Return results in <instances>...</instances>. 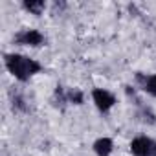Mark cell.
Listing matches in <instances>:
<instances>
[{
    "mask_svg": "<svg viewBox=\"0 0 156 156\" xmlns=\"http://www.w3.org/2000/svg\"><path fill=\"white\" fill-rule=\"evenodd\" d=\"M4 66L19 83H28L42 72V64L22 53H4Z\"/></svg>",
    "mask_w": 156,
    "mask_h": 156,
    "instance_id": "1",
    "label": "cell"
},
{
    "mask_svg": "<svg viewBox=\"0 0 156 156\" xmlns=\"http://www.w3.org/2000/svg\"><path fill=\"white\" fill-rule=\"evenodd\" d=\"M13 42H15V44H19V46L39 48V46H44V44H46V37H44L39 30L26 28V30H20L19 33H15Z\"/></svg>",
    "mask_w": 156,
    "mask_h": 156,
    "instance_id": "2",
    "label": "cell"
},
{
    "mask_svg": "<svg viewBox=\"0 0 156 156\" xmlns=\"http://www.w3.org/2000/svg\"><path fill=\"white\" fill-rule=\"evenodd\" d=\"M92 101L101 114H108L114 108V105L118 103L116 96L107 88H94L92 90Z\"/></svg>",
    "mask_w": 156,
    "mask_h": 156,
    "instance_id": "3",
    "label": "cell"
},
{
    "mask_svg": "<svg viewBox=\"0 0 156 156\" xmlns=\"http://www.w3.org/2000/svg\"><path fill=\"white\" fill-rule=\"evenodd\" d=\"M132 156H156V140L151 136H136L130 141Z\"/></svg>",
    "mask_w": 156,
    "mask_h": 156,
    "instance_id": "4",
    "label": "cell"
},
{
    "mask_svg": "<svg viewBox=\"0 0 156 156\" xmlns=\"http://www.w3.org/2000/svg\"><path fill=\"white\" fill-rule=\"evenodd\" d=\"M136 85L149 96L156 98V73H143V72H136L134 75Z\"/></svg>",
    "mask_w": 156,
    "mask_h": 156,
    "instance_id": "5",
    "label": "cell"
},
{
    "mask_svg": "<svg viewBox=\"0 0 156 156\" xmlns=\"http://www.w3.org/2000/svg\"><path fill=\"white\" fill-rule=\"evenodd\" d=\"M92 149H94L96 156H110L112 151H114V141H112V138L103 136V138H98L94 141Z\"/></svg>",
    "mask_w": 156,
    "mask_h": 156,
    "instance_id": "6",
    "label": "cell"
},
{
    "mask_svg": "<svg viewBox=\"0 0 156 156\" xmlns=\"http://www.w3.org/2000/svg\"><path fill=\"white\" fill-rule=\"evenodd\" d=\"M9 101H11V107H13L15 112H28V110H30L24 94H20V92L15 90V88L9 90Z\"/></svg>",
    "mask_w": 156,
    "mask_h": 156,
    "instance_id": "7",
    "label": "cell"
},
{
    "mask_svg": "<svg viewBox=\"0 0 156 156\" xmlns=\"http://www.w3.org/2000/svg\"><path fill=\"white\" fill-rule=\"evenodd\" d=\"M138 105V118L143 121V123H149V125H154L156 123V116H154V112L149 108V107H145V105H141V101H138L136 103Z\"/></svg>",
    "mask_w": 156,
    "mask_h": 156,
    "instance_id": "8",
    "label": "cell"
},
{
    "mask_svg": "<svg viewBox=\"0 0 156 156\" xmlns=\"http://www.w3.org/2000/svg\"><path fill=\"white\" fill-rule=\"evenodd\" d=\"M22 8H24L28 13H31V15L39 17V15H42V13H44V9H46V2H42V0H33V2H22Z\"/></svg>",
    "mask_w": 156,
    "mask_h": 156,
    "instance_id": "9",
    "label": "cell"
},
{
    "mask_svg": "<svg viewBox=\"0 0 156 156\" xmlns=\"http://www.w3.org/2000/svg\"><path fill=\"white\" fill-rule=\"evenodd\" d=\"M66 99L70 105H83L85 103V92L81 88H66Z\"/></svg>",
    "mask_w": 156,
    "mask_h": 156,
    "instance_id": "10",
    "label": "cell"
},
{
    "mask_svg": "<svg viewBox=\"0 0 156 156\" xmlns=\"http://www.w3.org/2000/svg\"><path fill=\"white\" fill-rule=\"evenodd\" d=\"M53 105L57 108H64V105H68V99H66V88L62 85H57L55 87V92H53V98H51Z\"/></svg>",
    "mask_w": 156,
    "mask_h": 156,
    "instance_id": "11",
    "label": "cell"
}]
</instances>
